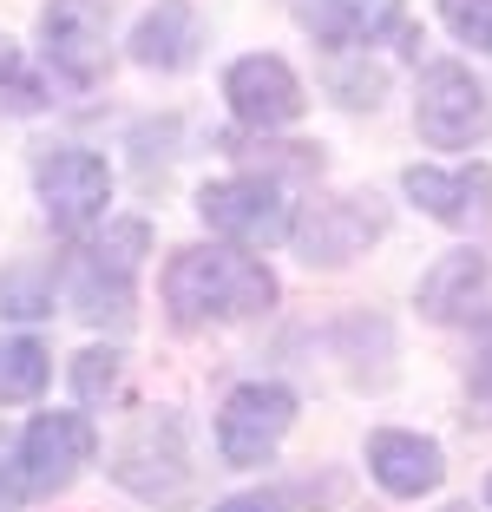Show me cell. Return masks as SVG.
<instances>
[{"label":"cell","mask_w":492,"mask_h":512,"mask_svg":"<svg viewBox=\"0 0 492 512\" xmlns=\"http://www.w3.org/2000/svg\"><path fill=\"white\" fill-rule=\"evenodd\" d=\"M302 20H309L315 40H328V46H374L381 33H401L407 40L401 0H309Z\"/></svg>","instance_id":"cell-15"},{"label":"cell","mask_w":492,"mask_h":512,"mask_svg":"<svg viewBox=\"0 0 492 512\" xmlns=\"http://www.w3.org/2000/svg\"><path fill=\"white\" fill-rule=\"evenodd\" d=\"M368 473H374V486H381V493L420 499V493H433V486L447 480V453L433 447V440H420V434L388 427V434L368 440Z\"/></svg>","instance_id":"cell-13"},{"label":"cell","mask_w":492,"mask_h":512,"mask_svg":"<svg viewBox=\"0 0 492 512\" xmlns=\"http://www.w3.org/2000/svg\"><path fill=\"white\" fill-rule=\"evenodd\" d=\"M453 512H466V506H453Z\"/></svg>","instance_id":"cell-25"},{"label":"cell","mask_w":492,"mask_h":512,"mask_svg":"<svg viewBox=\"0 0 492 512\" xmlns=\"http://www.w3.org/2000/svg\"><path fill=\"white\" fill-rule=\"evenodd\" d=\"M204 46V20H197L191 0H158L132 33V60L151 66V73H184Z\"/></svg>","instance_id":"cell-14"},{"label":"cell","mask_w":492,"mask_h":512,"mask_svg":"<svg viewBox=\"0 0 492 512\" xmlns=\"http://www.w3.org/2000/svg\"><path fill=\"white\" fill-rule=\"evenodd\" d=\"M73 388H79V401H105L119 388V348H86L73 362Z\"/></svg>","instance_id":"cell-19"},{"label":"cell","mask_w":492,"mask_h":512,"mask_svg":"<svg viewBox=\"0 0 492 512\" xmlns=\"http://www.w3.org/2000/svg\"><path fill=\"white\" fill-rule=\"evenodd\" d=\"M276 302V276L243 250H178L164 263V309L191 322H230V316H263Z\"/></svg>","instance_id":"cell-1"},{"label":"cell","mask_w":492,"mask_h":512,"mask_svg":"<svg viewBox=\"0 0 492 512\" xmlns=\"http://www.w3.org/2000/svg\"><path fill=\"white\" fill-rule=\"evenodd\" d=\"M145 250H151V230L138 217H125L99 243H86L66 263V302H73V316H86V322H125L132 316V283H138Z\"/></svg>","instance_id":"cell-2"},{"label":"cell","mask_w":492,"mask_h":512,"mask_svg":"<svg viewBox=\"0 0 492 512\" xmlns=\"http://www.w3.org/2000/svg\"><path fill=\"white\" fill-rule=\"evenodd\" d=\"M217 512H276V499H269V493H237V499H224Z\"/></svg>","instance_id":"cell-22"},{"label":"cell","mask_w":492,"mask_h":512,"mask_svg":"<svg viewBox=\"0 0 492 512\" xmlns=\"http://www.w3.org/2000/svg\"><path fill=\"white\" fill-rule=\"evenodd\" d=\"M40 40L53 73L73 86H92L105 73V0H53L40 14Z\"/></svg>","instance_id":"cell-11"},{"label":"cell","mask_w":492,"mask_h":512,"mask_svg":"<svg viewBox=\"0 0 492 512\" xmlns=\"http://www.w3.org/2000/svg\"><path fill=\"white\" fill-rule=\"evenodd\" d=\"M112 480L138 493L145 506H184L191 499V453H184V427L171 414H145L132 434L112 447Z\"/></svg>","instance_id":"cell-3"},{"label":"cell","mask_w":492,"mask_h":512,"mask_svg":"<svg viewBox=\"0 0 492 512\" xmlns=\"http://www.w3.org/2000/svg\"><path fill=\"white\" fill-rule=\"evenodd\" d=\"M407 197H414L427 217H440L447 230H479L492 224V171L466 165V171H440V165H414L407 171Z\"/></svg>","instance_id":"cell-12"},{"label":"cell","mask_w":492,"mask_h":512,"mask_svg":"<svg viewBox=\"0 0 492 512\" xmlns=\"http://www.w3.org/2000/svg\"><path fill=\"white\" fill-rule=\"evenodd\" d=\"M33 184H40V204L53 217V230H86L92 217H105L112 204V171H105L99 151L60 145L33 165Z\"/></svg>","instance_id":"cell-7"},{"label":"cell","mask_w":492,"mask_h":512,"mask_svg":"<svg viewBox=\"0 0 492 512\" xmlns=\"http://www.w3.org/2000/svg\"><path fill=\"white\" fill-rule=\"evenodd\" d=\"M486 289V256L479 250H453L440 256L427 276H420V309H427L433 322H453L473 309V296Z\"/></svg>","instance_id":"cell-16"},{"label":"cell","mask_w":492,"mask_h":512,"mask_svg":"<svg viewBox=\"0 0 492 512\" xmlns=\"http://www.w3.org/2000/svg\"><path fill=\"white\" fill-rule=\"evenodd\" d=\"M440 20L466 46H492V0H440Z\"/></svg>","instance_id":"cell-20"},{"label":"cell","mask_w":492,"mask_h":512,"mask_svg":"<svg viewBox=\"0 0 492 512\" xmlns=\"http://www.w3.org/2000/svg\"><path fill=\"white\" fill-rule=\"evenodd\" d=\"M381 230H388V211H381L374 197H322V204H309V217H302L289 237H296L302 263L335 270V263H348V256L368 250Z\"/></svg>","instance_id":"cell-9"},{"label":"cell","mask_w":492,"mask_h":512,"mask_svg":"<svg viewBox=\"0 0 492 512\" xmlns=\"http://www.w3.org/2000/svg\"><path fill=\"white\" fill-rule=\"evenodd\" d=\"M20 499H27V493L14 486V473H0V512H20Z\"/></svg>","instance_id":"cell-23"},{"label":"cell","mask_w":492,"mask_h":512,"mask_svg":"<svg viewBox=\"0 0 492 512\" xmlns=\"http://www.w3.org/2000/svg\"><path fill=\"white\" fill-rule=\"evenodd\" d=\"M486 506H492V480H486Z\"/></svg>","instance_id":"cell-24"},{"label":"cell","mask_w":492,"mask_h":512,"mask_svg":"<svg viewBox=\"0 0 492 512\" xmlns=\"http://www.w3.org/2000/svg\"><path fill=\"white\" fill-rule=\"evenodd\" d=\"M289 421H296V394L276 388V381H243L224 401V414H217V453L230 467H256V460L276 453Z\"/></svg>","instance_id":"cell-6"},{"label":"cell","mask_w":492,"mask_h":512,"mask_svg":"<svg viewBox=\"0 0 492 512\" xmlns=\"http://www.w3.org/2000/svg\"><path fill=\"white\" fill-rule=\"evenodd\" d=\"M486 119H492V99H486V86L473 79V66H460V60H433L427 73H420L414 125H420V138H427L433 151H460V145H473V138L486 132Z\"/></svg>","instance_id":"cell-5"},{"label":"cell","mask_w":492,"mask_h":512,"mask_svg":"<svg viewBox=\"0 0 492 512\" xmlns=\"http://www.w3.org/2000/svg\"><path fill=\"white\" fill-rule=\"evenodd\" d=\"M92 447H99V434H92L86 414H33L7 473H14V486L27 499H53L92 467Z\"/></svg>","instance_id":"cell-4"},{"label":"cell","mask_w":492,"mask_h":512,"mask_svg":"<svg viewBox=\"0 0 492 512\" xmlns=\"http://www.w3.org/2000/svg\"><path fill=\"white\" fill-rule=\"evenodd\" d=\"M224 99L230 112H237L243 125H256V132H283V125L302 119V79L289 73L276 53H243L237 66L224 73Z\"/></svg>","instance_id":"cell-10"},{"label":"cell","mask_w":492,"mask_h":512,"mask_svg":"<svg viewBox=\"0 0 492 512\" xmlns=\"http://www.w3.org/2000/svg\"><path fill=\"white\" fill-rule=\"evenodd\" d=\"M53 381V355L33 335H0V407H20Z\"/></svg>","instance_id":"cell-17"},{"label":"cell","mask_w":492,"mask_h":512,"mask_svg":"<svg viewBox=\"0 0 492 512\" xmlns=\"http://www.w3.org/2000/svg\"><path fill=\"white\" fill-rule=\"evenodd\" d=\"M0 316H14V322L53 316V276L46 270H7L0 276Z\"/></svg>","instance_id":"cell-18"},{"label":"cell","mask_w":492,"mask_h":512,"mask_svg":"<svg viewBox=\"0 0 492 512\" xmlns=\"http://www.w3.org/2000/svg\"><path fill=\"white\" fill-rule=\"evenodd\" d=\"M473 388L492 401V322H486V335H479V362H473Z\"/></svg>","instance_id":"cell-21"},{"label":"cell","mask_w":492,"mask_h":512,"mask_svg":"<svg viewBox=\"0 0 492 512\" xmlns=\"http://www.w3.org/2000/svg\"><path fill=\"white\" fill-rule=\"evenodd\" d=\"M197 211H204L210 230H224L237 243H283L296 230L283 184H269V178H217L197 191Z\"/></svg>","instance_id":"cell-8"}]
</instances>
